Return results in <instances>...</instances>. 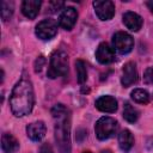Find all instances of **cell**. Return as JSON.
Masks as SVG:
<instances>
[{
    "label": "cell",
    "mask_w": 153,
    "mask_h": 153,
    "mask_svg": "<svg viewBox=\"0 0 153 153\" xmlns=\"http://www.w3.org/2000/svg\"><path fill=\"white\" fill-rule=\"evenodd\" d=\"M35 104L32 82L25 74L14 85L10 96V108L16 117L29 115Z\"/></svg>",
    "instance_id": "obj_1"
},
{
    "label": "cell",
    "mask_w": 153,
    "mask_h": 153,
    "mask_svg": "<svg viewBox=\"0 0 153 153\" xmlns=\"http://www.w3.org/2000/svg\"><path fill=\"white\" fill-rule=\"evenodd\" d=\"M54 118L55 141L60 153H71V116L63 104H55L51 109Z\"/></svg>",
    "instance_id": "obj_2"
},
{
    "label": "cell",
    "mask_w": 153,
    "mask_h": 153,
    "mask_svg": "<svg viewBox=\"0 0 153 153\" xmlns=\"http://www.w3.org/2000/svg\"><path fill=\"white\" fill-rule=\"evenodd\" d=\"M68 73V55L62 50H56L49 61L48 67V76L50 79H55L59 76H65Z\"/></svg>",
    "instance_id": "obj_3"
},
{
    "label": "cell",
    "mask_w": 153,
    "mask_h": 153,
    "mask_svg": "<svg viewBox=\"0 0 153 153\" xmlns=\"http://www.w3.org/2000/svg\"><path fill=\"white\" fill-rule=\"evenodd\" d=\"M117 129H118L117 121L110 116L100 117L94 126V133L99 140H108L116 134Z\"/></svg>",
    "instance_id": "obj_4"
},
{
    "label": "cell",
    "mask_w": 153,
    "mask_h": 153,
    "mask_svg": "<svg viewBox=\"0 0 153 153\" xmlns=\"http://www.w3.org/2000/svg\"><path fill=\"white\" fill-rule=\"evenodd\" d=\"M133 47L134 39L129 33L124 31H117L112 36V48L120 54H128L129 51H131Z\"/></svg>",
    "instance_id": "obj_5"
},
{
    "label": "cell",
    "mask_w": 153,
    "mask_h": 153,
    "mask_svg": "<svg viewBox=\"0 0 153 153\" xmlns=\"http://www.w3.org/2000/svg\"><path fill=\"white\" fill-rule=\"evenodd\" d=\"M35 33L38 38H41L43 41L51 39L57 33V23L50 18L43 19L36 25Z\"/></svg>",
    "instance_id": "obj_6"
},
{
    "label": "cell",
    "mask_w": 153,
    "mask_h": 153,
    "mask_svg": "<svg viewBox=\"0 0 153 153\" xmlns=\"http://www.w3.org/2000/svg\"><path fill=\"white\" fill-rule=\"evenodd\" d=\"M93 8L100 20H110L115 16V4L110 0L93 1Z\"/></svg>",
    "instance_id": "obj_7"
},
{
    "label": "cell",
    "mask_w": 153,
    "mask_h": 153,
    "mask_svg": "<svg viewBox=\"0 0 153 153\" xmlns=\"http://www.w3.org/2000/svg\"><path fill=\"white\" fill-rule=\"evenodd\" d=\"M78 19V12L74 7L63 8L59 18V25L65 30H72Z\"/></svg>",
    "instance_id": "obj_8"
},
{
    "label": "cell",
    "mask_w": 153,
    "mask_h": 153,
    "mask_svg": "<svg viewBox=\"0 0 153 153\" xmlns=\"http://www.w3.org/2000/svg\"><path fill=\"white\" fill-rule=\"evenodd\" d=\"M96 59L102 65H108L115 61V49L110 47L106 42H103L98 45L96 50Z\"/></svg>",
    "instance_id": "obj_9"
},
{
    "label": "cell",
    "mask_w": 153,
    "mask_h": 153,
    "mask_svg": "<svg viewBox=\"0 0 153 153\" xmlns=\"http://www.w3.org/2000/svg\"><path fill=\"white\" fill-rule=\"evenodd\" d=\"M137 69L134 62H127L122 68L121 84L123 87H129L137 81Z\"/></svg>",
    "instance_id": "obj_10"
},
{
    "label": "cell",
    "mask_w": 153,
    "mask_h": 153,
    "mask_svg": "<svg viewBox=\"0 0 153 153\" xmlns=\"http://www.w3.org/2000/svg\"><path fill=\"white\" fill-rule=\"evenodd\" d=\"M45 131H47V127L42 121L32 122L26 127V135L32 141H41L44 137Z\"/></svg>",
    "instance_id": "obj_11"
},
{
    "label": "cell",
    "mask_w": 153,
    "mask_h": 153,
    "mask_svg": "<svg viewBox=\"0 0 153 153\" xmlns=\"http://www.w3.org/2000/svg\"><path fill=\"white\" fill-rule=\"evenodd\" d=\"M94 105L102 112L112 114L117 110V100L112 96H102V97H99L96 100Z\"/></svg>",
    "instance_id": "obj_12"
},
{
    "label": "cell",
    "mask_w": 153,
    "mask_h": 153,
    "mask_svg": "<svg viewBox=\"0 0 153 153\" xmlns=\"http://www.w3.org/2000/svg\"><path fill=\"white\" fill-rule=\"evenodd\" d=\"M122 22H123V24L126 25L127 29H129L130 31H135V32L141 29L142 23H143L141 16H139L137 13L131 12V11H128L123 14Z\"/></svg>",
    "instance_id": "obj_13"
},
{
    "label": "cell",
    "mask_w": 153,
    "mask_h": 153,
    "mask_svg": "<svg viewBox=\"0 0 153 153\" xmlns=\"http://www.w3.org/2000/svg\"><path fill=\"white\" fill-rule=\"evenodd\" d=\"M41 5H42V1L39 0H25L22 4V12L26 18L33 19L39 13Z\"/></svg>",
    "instance_id": "obj_14"
},
{
    "label": "cell",
    "mask_w": 153,
    "mask_h": 153,
    "mask_svg": "<svg viewBox=\"0 0 153 153\" xmlns=\"http://www.w3.org/2000/svg\"><path fill=\"white\" fill-rule=\"evenodd\" d=\"M19 148L18 140L10 133H4L1 136V149L4 153H16Z\"/></svg>",
    "instance_id": "obj_15"
},
{
    "label": "cell",
    "mask_w": 153,
    "mask_h": 153,
    "mask_svg": "<svg viewBox=\"0 0 153 153\" xmlns=\"http://www.w3.org/2000/svg\"><path fill=\"white\" fill-rule=\"evenodd\" d=\"M133 145H134V136H133L131 131L128 130V129H123L118 134V146H120V148L124 153H127L131 149Z\"/></svg>",
    "instance_id": "obj_16"
},
{
    "label": "cell",
    "mask_w": 153,
    "mask_h": 153,
    "mask_svg": "<svg viewBox=\"0 0 153 153\" xmlns=\"http://www.w3.org/2000/svg\"><path fill=\"white\" fill-rule=\"evenodd\" d=\"M123 118L129 123H135L139 118V111L130 103H126L123 106Z\"/></svg>",
    "instance_id": "obj_17"
},
{
    "label": "cell",
    "mask_w": 153,
    "mask_h": 153,
    "mask_svg": "<svg viewBox=\"0 0 153 153\" xmlns=\"http://www.w3.org/2000/svg\"><path fill=\"white\" fill-rule=\"evenodd\" d=\"M131 99L137 104H147L149 102V93L143 88H135L130 93Z\"/></svg>",
    "instance_id": "obj_18"
},
{
    "label": "cell",
    "mask_w": 153,
    "mask_h": 153,
    "mask_svg": "<svg viewBox=\"0 0 153 153\" xmlns=\"http://www.w3.org/2000/svg\"><path fill=\"white\" fill-rule=\"evenodd\" d=\"M75 71H76V79L79 84H84L87 80V69L86 63L82 60L75 61Z\"/></svg>",
    "instance_id": "obj_19"
},
{
    "label": "cell",
    "mask_w": 153,
    "mask_h": 153,
    "mask_svg": "<svg viewBox=\"0 0 153 153\" xmlns=\"http://www.w3.org/2000/svg\"><path fill=\"white\" fill-rule=\"evenodd\" d=\"M1 18L4 22H7L12 18V14L14 12V4L12 1H1Z\"/></svg>",
    "instance_id": "obj_20"
},
{
    "label": "cell",
    "mask_w": 153,
    "mask_h": 153,
    "mask_svg": "<svg viewBox=\"0 0 153 153\" xmlns=\"http://www.w3.org/2000/svg\"><path fill=\"white\" fill-rule=\"evenodd\" d=\"M145 81L147 84H153V67H149L145 72Z\"/></svg>",
    "instance_id": "obj_21"
},
{
    "label": "cell",
    "mask_w": 153,
    "mask_h": 153,
    "mask_svg": "<svg viewBox=\"0 0 153 153\" xmlns=\"http://www.w3.org/2000/svg\"><path fill=\"white\" fill-rule=\"evenodd\" d=\"M39 153H54V152H53V148L49 143H43L39 148Z\"/></svg>",
    "instance_id": "obj_22"
},
{
    "label": "cell",
    "mask_w": 153,
    "mask_h": 153,
    "mask_svg": "<svg viewBox=\"0 0 153 153\" xmlns=\"http://www.w3.org/2000/svg\"><path fill=\"white\" fill-rule=\"evenodd\" d=\"M146 6H147V7H148V10H149V11L153 13V0L147 1V2H146Z\"/></svg>",
    "instance_id": "obj_23"
},
{
    "label": "cell",
    "mask_w": 153,
    "mask_h": 153,
    "mask_svg": "<svg viewBox=\"0 0 153 153\" xmlns=\"http://www.w3.org/2000/svg\"><path fill=\"white\" fill-rule=\"evenodd\" d=\"M102 153H111V152H110V151H103Z\"/></svg>",
    "instance_id": "obj_24"
},
{
    "label": "cell",
    "mask_w": 153,
    "mask_h": 153,
    "mask_svg": "<svg viewBox=\"0 0 153 153\" xmlns=\"http://www.w3.org/2000/svg\"><path fill=\"white\" fill-rule=\"evenodd\" d=\"M82 153H92V152H90V151H84Z\"/></svg>",
    "instance_id": "obj_25"
}]
</instances>
